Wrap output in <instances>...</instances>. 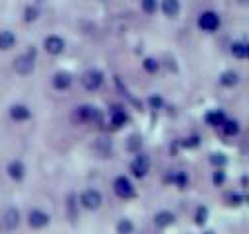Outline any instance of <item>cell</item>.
Segmentation results:
<instances>
[{
    "label": "cell",
    "instance_id": "obj_19",
    "mask_svg": "<svg viewBox=\"0 0 249 234\" xmlns=\"http://www.w3.org/2000/svg\"><path fill=\"white\" fill-rule=\"evenodd\" d=\"M16 43V35L12 31H0V49L2 51H8L12 49Z\"/></svg>",
    "mask_w": 249,
    "mask_h": 234
},
{
    "label": "cell",
    "instance_id": "obj_30",
    "mask_svg": "<svg viewBox=\"0 0 249 234\" xmlns=\"http://www.w3.org/2000/svg\"><path fill=\"white\" fill-rule=\"evenodd\" d=\"M224 179H226L224 172H222V170H216V172H214V176H212V181H214L216 185H222V183H224Z\"/></svg>",
    "mask_w": 249,
    "mask_h": 234
},
{
    "label": "cell",
    "instance_id": "obj_26",
    "mask_svg": "<svg viewBox=\"0 0 249 234\" xmlns=\"http://www.w3.org/2000/svg\"><path fill=\"white\" fill-rule=\"evenodd\" d=\"M206 216H208V209L206 207H198L196 209V214H195V222L196 224H204L206 222Z\"/></svg>",
    "mask_w": 249,
    "mask_h": 234
},
{
    "label": "cell",
    "instance_id": "obj_25",
    "mask_svg": "<svg viewBox=\"0 0 249 234\" xmlns=\"http://www.w3.org/2000/svg\"><path fill=\"white\" fill-rule=\"evenodd\" d=\"M37 16H39V10H37L35 6H27V8H25V12H23L25 21H35V20H37Z\"/></svg>",
    "mask_w": 249,
    "mask_h": 234
},
{
    "label": "cell",
    "instance_id": "obj_8",
    "mask_svg": "<svg viewBox=\"0 0 249 234\" xmlns=\"http://www.w3.org/2000/svg\"><path fill=\"white\" fill-rule=\"evenodd\" d=\"M43 45H45L47 53H51V55H60V53L64 51V41H62V37H58V35H49V37H45Z\"/></svg>",
    "mask_w": 249,
    "mask_h": 234
},
{
    "label": "cell",
    "instance_id": "obj_15",
    "mask_svg": "<svg viewBox=\"0 0 249 234\" xmlns=\"http://www.w3.org/2000/svg\"><path fill=\"white\" fill-rule=\"evenodd\" d=\"M173 220H175V216H173V213H169V211H160V213H156V216H154V222H156V226H160V228L169 226Z\"/></svg>",
    "mask_w": 249,
    "mask_h": 234
},
{
    "label": "cell",
    "instance_id": "obj_14",
    "mask_svg": "<svg viewBox=\"0 0 249 234\" xmlns=\"http://www.w3.org/2000/svg\"><path fill=\"white\" fill-rule=\"evenodd\" d=\"M4 224H6L8 230H14V228L19 224V213H18V209L10 207V209L4 213Z\"/></svg>",
    "mask_w": 249,
    "mask_h": 234
},
{
    "label": "cell",
    "instance_id": "obj_13",
    "mask_svg": "<svg viewBox=\"0 0 249 234\" xmlns=\"http://www.w3.org/2000/svg\"><path fill=\"white\" fill-rule=\"evenodd\" d=\"M204 121H206L210 127H222L224 121H226V115H224V111L214 109V111H208V113L204 115Z\"/></svg>",
    "mask_w": 249,
    "mask_h": 234
},
{
    "label": "cell",
    "instance_id": "obj_11",
    "mask_svg": "<svg viewBox=\"0 0 249 234\" xmlns=\"http://www.w3.org/2000/svg\"><path fill=\"white\" fill-rule=\"evenodd\" d=\"M8 176H10L14 181L23 179V176H25V168H23V164H21L19 160H12V162L8 164Z\"/></svg>",
    "mask_w": 249,
    "mask_h": 234
},
{
    "label": "cell",
    "instance_id": "obj_6",
    "mask_svg": "<svg viewBox=\"0 0 249 234\" xmlns=\"http://www.w3.org/2000/svg\"><path fill=\"white\" fill-rule=\"evenodd\" d=\"M148 170H150V160L144 154H138L130 164V172L134 177H144L148 174Z\"/></svg>",
    "mask_w": 249,
    "mask_h": 234
},
{
    "label": "cell",
    "instance_id": "obj_23",
    "mask_svg": "<svg viewBox=\"0 0 249 234\" xmlns=\"http://www.w3.org/2000/svg\"><path fill=\"white\" fill-rule=\"evenodd\" d=\"M171 181H175L177 183V187H187V183H189V177H187V174L185 172H175V176H171Z\"/></svg>",
    "mask_w": 249,
    "mask_h": 234
},
{
    "label": "cell",
    "instance_id": "obj_7",
    "mask_svg": "<svg viewBox=\"0 0 249 234\" xmlns=\"http://www.w3.org/2000/svg\"><path fill=\"white\" fill-rule=\"evenodd\" d=\"M49 220H51V216L45 211H41V209H33L27 214V222H29L31 228H43V226L49 224Z\"/></svg>",
    "mask_w": 249,
    "mask_h": 234
},
{
    "label": "cell",
    "instance_id": "obj_17",
    "mask_svg": "<svg viewBox=\"0 0 249 234\" xmlns=\"http://www.w3.org/2000/svg\"><path fill=\"white\" fill-rule=\"evenodd\" d=\"M237 82H239V74L233 72V70H226V72H222V76H220V84L226 86V88H231V86H235Z\"/></svg>",
    "mask_w": 249,
    "mask_h": 234
},
{
    "label": "cell",
    "instance_id": "obj_10",
    "mask_svg": "<svg viewBox=\"0 0 249 234\" xmlns=\"http://www.w3.org/2000/svg\"><path fill=\"white\" fill-rule=\"evenodd\" d=\"M10 117H12L14 121H27V119L31 117V111H29L27 105H23V103H16V105L10 107Z\"/></svg>",
    "mask_w": 249,
    "mask_h": 234
},
{
    "label": "cell",
    "instance_id": "obj_22",
    "mask_svg": "<svg viewBox=\"0 0 249 234\" xmlns=\"http://www.w3.org/2000/svg\"><path fill=\"white\" fill-rule=\"evenodd\" d=\"M132 230H134V226L128 218H123L117 222V234H132Z\"/></svg>",
    "mask_w": 249,
    "mask_h": 234
},
{
    "label": "cell",
    "instance_id": "obj_2",
    "mask_svg": "<svg viewBox=\"0 0 249 234\" xmlns=\"http://www.w3.org/2000/svg\"><path fill=\"white\" fill-rule=\"evenodd\" d=\"M33 60H35V51L29 49L27 53L19 55L16 60H14V70L19 72V74H29L33 70Z\"/></svg>",
    "mask_w": 249,
    "mask_h": 234
},
{
    "label": "cell",
    "instance_id": "obj_32",
    "mask_svg": "<svg viewBox=\"0 0 249 234\" xmlns=\"http://www.w3.org/2000/svg\"><path fill=\"white\" fill-rule=\"evenodd\" d=\"M183 144H185V146H196V144H198V136H189V138H185Z\"/></svg>",
    "mask_w": 249,
    "mask_h": 234
},
{
    "label": "cell",
    "instance_id": "obj_28",
    "mask_svg": "<svg viewBox=\"0 0 249 234\" xmlns=\"http://www.w3.org/2000/svg\"><path fill=\"white\" fill-rule=\"evenodd\" d=\"M144 70L156 72V70H158V60H156V58H146V60H144Z\"/></svg>",
    "mask_w": 249,
    "mask_h": 234
},
{
    "label": "cell",
    "instance_id": "obj_33",
    "mask_svg": "<svg viewBox=\"0 0 249 234\" xmlns=\"http://www.w3.org/2000/svg\"><path fill=\"white\" fill-rule=\"evenodd\" d=\"M206 234H212V232H206Z\"/></svg>",
    "mask_w": 249,
    "mask_h": 234
},
{
    "label": "cell",
    "instance_id": "obj_5",
    "mask_svg": "<svg viewBox=\"0 0 249 234\" xmlns=\"http://www.w3.org/2000/svg\"><path fill=\"white\" fill-rule=\"evenodd\" d=\"M101 193L97 191V189H86L82 195H80V203H82V207H86V209H89V211H93V209H97L99 205H101Z\"/></svg>",
    "mask_w": 249,
    "mask_h": 234
},
{
    "label": "cell",
    "instance_id": "obj_29",
    "mask_svg": "<svg viewBox=\"0 0 249 234\" xmlns=\"http://www.w3.org/2000/svg\"><path fill=\"white\" fill-rule=\"evenodd\" d=\"M228 201H230V205H241V203H243V195H239V193H230V195H228Z\"/></svg>",
    "mask_w": 249,
    "mask_h": 234
},
{
    "label": "cell",
    "instance_id": "obj_16",
    "mask_svg": "<svg viewBox=\"0 0 249 234\" xmlns=\"http://www.w3.org/2000/svg\"><path fill=\"white\" fill-rule=\"evenodd\" d=\"M179 8H181L179 6V0H161V10L169 18H175L179 14Z\"/></svg>",
    "mask_w": 249,
    "mask_h": 234
},
{
    "label": "cell",
    "instance_id": "obj_31",
    "mask_svg": "<svg viewBox=\"0 0 249 234\" xmlns=\"http://www.w3.org/2000/svg\"><path fill=\"white\" fill-rule=\"evenodd\" d=\"M210 162H212V164L222 166V164L226 162V158H224V154H212V156H210Z\"/></svg>",
    "mask_w": 249,
    "mask_h": 234
},
{
    "label": "cell",
    "instance_id": "obj_9",
    "mask_svg": "<svg viewBox=\"0 0 249 234\" xmlns=\"http://www.w3.org/2000/svg\"><path fill=\"white\" fill-rule=\"evenodd\" d=\"M76 115H78L80 121H88V123L99 121V111L93 105H80L78 111H76Z\"/></svg>",
    "mask_w": 249,
    "mask_h": 234
},
{
    "label": "cell",
    "instance_id": "obj_1",
    "mask_svg": "<svg viewBox=\"0 0 249 234\" xmlns=\"http://www.w3.org/2000/svg\"><path fill=\"white\" fill-rule=\"evenodd\" d=\"M198 27H200L202 31H208V33L216 31V29L220 27V16H218L216 12H212V10L202 12V14L198 16Z\"/></svg>",
    "mask_w": 249,
    "mask_h": 234
},
{
    "label": "cell",
    "instance_id": "obj_24",
    "mask_svg": "<svg viewBox=\"0 0 249 234\" xmlns=\"http://www.w3.org/2000/svg\"><path fill=\"white\" fill-rule=\"evenodd\" d=\"M140 6L146 14H154L158 10V2L156 0H140Z\"/></svg>",
    "mask_w": 249,
    "mask_h": 234
},
{
    "label": "cell",
    "instance_id": "obj_21",
    "mask_svg": "<svg viewBox=\"0 0 249 234\" xmlns=\"http://www.w3.org/2000/svg\"><path fill=\"white\" fill-rule=\"evenodd\" d=\"M111 123H113V127H123L126 123V113L123 109H115L111 113Z\"/></svg>",
    "mask_w": 249,
    "mask_h": 234
},
{
    "label": "cell",
    "instance_id": "obj_20",
    "mask_svg": "<svg viewBox=\"0 0 249 234\" xmlns=\"http://www.w3.org/2000/svg\"><path fill=\"white\" fill-rule=\"evenodd\" d=\"M222 129H224V133L228 135V136H233V135H237L239 133V123L235 121V119H226L224 121V125H222Z\"/></svg>",
    "mask_w": 249,
    "mask_h": 234
},
{
    "label": "cell",
    "instance_id": "obj_3",
    "mask_svg": "<svg viewBox=\"0 0 249 234\" xmlns=\"http://www.w3.org/2000/svg\"><path fill=\"white\" fill-rule=\"evenodd\" d=\"M113 189H115V193H117L121 199H130V197L134 195V185H132L130 179L124 177V176H119V177L113 181Z\"/></svg>",
    "mask_w": 249,
    "mask_h": 234
},
{
    "label": "cell",
    "instance_id": "obj_18",
    "mask_svg": "<svg viewBox=\"0 0 249 234\" xmlns=\"http://www.w3.org/2000/svg\"><path fill=\"white\" fill-rule=\"evenodd\" d=\"M231 55L233 57H237V58H245L247 55H249V45L247 43H243V41H235V43H231Z\"/></svg>",
    "mask_w": 249,
    "mask_h": 234
},
{
    "label": "cell",
    "instance_id": "obj_4",
    "mask_svg": "<svg viewBox=\"0 0 249 234\" xmlns=\"http://www.w3.org/2000/svg\"><path fill=\"white\" fill-rule=\"evenodd\" d=\"M101 84H103V74L99 70H88L82 74V86L88 92H95Z\"/></svg>",
    "mask_w": 249,
    "mask_h": 234
},
{
    "label": "cell",
    "instance_id": "obj_12",
    "mask_svg": "<svg viewBox=\"0 0 249 234\" xmlns=\"http://www.w3.org/2000/svg\"><path fill=\"white\" fill-rule=\"evenodd\" d=\"M70 84H72V76H70L68 72H56V74L53 76V86H54L56 90H68Z\"/></svg>",
    "mask_w": 249,
    "mask_h": 234
},
{
    "label": "cell",
    "instance_id": "obj_27",
    "mask_svg": "<svg viewBox=\"0 0 249 234\" xmlns=\"http://www.w3.org/2000/svg\"><path fill=\"white\" fill-rule=\"evenodd\" d=\"M148 103H150V107H152V109H160V107L163 105V99H161V96L154 94V96H150V98H148Z\"/></svg>",
    "mask_w": 249,
    "mask_h": 234
}]
</instances>
